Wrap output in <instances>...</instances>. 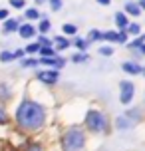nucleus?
I'll list each match as a JSON object with an SVG mask.
<instances>
[{
	"label": "nucleus",
	"instance_id": "obj_1",
	"mask_svg": "<svg viewBox=\"0 0 145 151\" xmlns=\"http://www.w3.org/2000/svg\"><path fill=\"white\" fill-rule=\"evenodd\" d=\"M16 121L18 125H22L24 129H38L44 123V109L34 104L30 99H26L20 104L18 111H16Z\"/></svg>",
	"mask_w": 145,
	"mask_h": 151
},
{
	"label": "nucleus",
	"instance_id": "obj_2",
	"mask_svg": "<svg viewBox=\"0 0 145 151\" xmlns=\"http://www.w3.org/2000/svg\"><path fill=\"white\" fill-rule=\"evenodd\" d=\"M84 147V133L80 129H70L64 135V151H78Z\"/></svg>",
	"mask_w": 145,
	"mask_h": 151
},
{
	"label": "nucleus",
	"instance_id": "obj_3",
	"mask_svg": "<svg viewBox=\"0 0 145 151\" xmlns=\"http://www.w3.org/2000/svg\"><path fill=\"white\" fill-rule=\"evenodd\" d=\"M85 125L92 131H103L106 129V117L99 111H90L85 115Z\"/></svg>",
	"mask_w": 145,
	"mask_h": 151
},
{
	"label": "nucleus",
	"instance_id": "obj_4",
	"mask_svg": "<svg viewBox=\"0 0 145 151\" xmlns=\"http://www.w3.org/2000/svg\"><path fill=\"white\" fill-rule=\"evenodd\" d=\"M131 98H133V83L121 82V104H129Z\"/></svg>",
	"mask_w": 145,
	"mask_h": 151
},
{
	"label": "nucleus",
	"instance_id": "obj_5",
	"mask_svg": "<svg viewBox=\"0 0 145 151\" xmlns=\"http://www.w3.org/2000/svg\"><path fill=\"white\" fill-rule=\"evenodd\" d=\"M38 80H42V82H46V83H56L58 82V72H40L38 74Z\"/></svg>",
	"mask_w": 145,
	"mask_h": 151
},
{
	"label": "nucleus",
	"instance_id": "obj_6",
	"mask_svg": "<svg viewBox=\"0 0 145 151\" xmlns=\"http://www.w3.org/2000/svg\"><path fill=\"white\" fill-rule=\"evenodd\" d=\"M18 32H20L22 38H32L34 34H36V28H34L32 24H22V26L18 28Z\"/></svg>",
	"mask_w": 145,
	"mask_h": 151
},
{
	"label": "nucleus",
	"instance_id": "obj_7",
	"mask_svg": "<svg viewBox=\"0 0 145 151\" xmlns=\"http://www.w3.org/2000/svg\"><path fill=\"white\" fill-rule=\"evenodd\" d=\"M121 68H123V72H127V74H141V72H143V70H141V66L133 64V62H125Z\"/></svg>",
	"mask_w": 145,
	"mask_h": 151
},
{
	"label": "nucleus",
	"instance_id": "obj_8",
	"mask_svg": "<svg viewBox=\"0 0 145 151\" xmlns=\"http://www.w3.org/2000/svg\"><path fill=\"white\" fill-rule=\"evenodd\" d=\"M42 64H48V66H54V68H62L64 66V60L62 58H42Z\"/></svg>",
	"mask_w": 145,
	"mask_h": 151
},
{
	"label": "nucleus",
	"instance_id": "obj_9",
	"mask_svg": "<svg viewBox=\"0 0 145 151\" xmlns=\"http://www.w3.org/2000/svg\"><path fill=\"white\" fill-rule=\"evenodd\" d=\"M115 22H117L119 28H127V26H129V22H127V18H125L123 12H117V14H115Z\"/></svg>",
	"mask_w": 145,
	"mask_h": 151
},
{
	"label": "nucleus",
	"instance_id": "obj_10",
	"mask_svg": "<svg viewBox=\"0 0 145 151\" xmlns=\"http://www.w3.org/2000/svg\"><path fill=\"white\" fill-rule=\"evenodd\" d=\"M125 12H127V14H131V16H139V12H141V8L139 6H135V4H125Z\"/></svg>",
	"mask_w": 145,
	"mask_h": 151
},
{
	"label": "nucleus",
	"instance_id": "obj_11",
	"mask_svg": "<svg viewBox=\"0 0 145 151\" xmlns=\"http://www.w3.org/2000/svg\"><path fill=\"white\" fill-rule=\"evenodd\" d=\"M18 28H20L18 20H8L6 26H4V30H6V32H14V30H18Z\"/></svg>",
	"mask_w": 145,
	"mask_h": 151
},
{
	"label": "nucleus",
	"instance_id": "obj_12",
	"mask_svg": "<svg viewBox=\"0 0 145 151\" xmlns=\"http://www.w3.org/2000/svg\"><path fill=\"white\" fill-rule=\"evenodd\" d=\"M38 52L42 54V56H44V58H54V56H56V52H54L52 48H40Z\"/></svg>",
	"mask_w": 145,
	"mask_h": 151
},
{
	"label": "nucleus",
	"instance_id": "obj_13",
	"mask_svg": "<svg viewBox=\"0 0 145 151\" xmlns=\"http://www.w3.org/2000/svg\"><path fill=\"white\" fill-rule=\"evenodd\" d=\"M40 16V12L36 10V8H30V10H26V18H30V20H36Z\"/></svg>",
	"mask_w": 145,
	"mask_h": 151
},
{
	"label": "nucleus",
	"instance_id": "obj_14",
	"mask_svg": "<svg viewBox=\"0 0 145 151\" xmlns=\"http://www.w3.org/2000/svg\"><path fill=\"white\" fill-rule=\"evenodd\" d=\"M56 46H58L60 50H64V48H68V46H70V42L66 40V38H58V40H56Z\"/></svg>",
	"mask_w": 145,
	"mask_h": 151
},
{
	"label": "nucleus",
	"instance_id": "obj_15",
	"mask_svg": "<svg viewBox=\"0 0 145 151\" xmlns=\"http://www.w3.org/2000/svg\"><path fill=\"white\" fill-rule=\"evenodd\" d=\"M103 38H106L107 42H117V32H106Z\"/></svg>",
	"mask_w": 145,
	"mask_h": 151
},
{
	"label": "nucleus",
	"instance_id": "obj_16",
	"mask_svg": "<svg viewBox=\"0 0 145 151\" xmlns=\"http://www.w3.org/2000/svg\"><path fill=\"white\" fill-rule=\"evenodd\" d=\"M10 60H14L12 52H2L0 54V62H10Z\"/></svg>",
	"mask_w": 145,
	"mask_h": 151
},
{
	"label": "nucleus",
	"instance_id": "obj_17",
	"mask_svg": "<svg viewBox=\"0 0 145 151\" xmlns=\"http://www.w3.org/2000/svg\"><path fill=\"white\" fill-rule=\"evenodd\" d=\"M64 32L66 34H76V26L74 24H64Z\"/></svg>",
	"mask_w": 145,
	"mask_h": 151
},
{
	"label": "nucleus",
	"instance_id": "obj_18",
	"mask_svg": "<svg viewBox=\"0 0 145 151\" xmlns=\"http://www.w3.org/2000/svg\"><path fill=\"white\" fill-rule=\"evenodd\" d=\"M90 38H92V40H103V34L98 32V30H92L90 32Z\"/></svg>",
	"mask_w": 145,
	"mask_h": 151
},
{
	"label": "nucleus",
	"instance_id": "obj_19",
	"mask_svg": "<svg viewBox=\"0 0 145 151\" xmlns=\"http://www.w3.org/2000/svg\"><path fill=\"white\" fill-rule=\"evenodd\" d=\"M38 50H40V46H38V44H30L28 48H26V50H24V52H26V54H34V52H38Z\"/></svg>",
	"mask_w": 145,
	"mask_h": 151
},
{
	"label": "nucleus",
	"instance_id": "obj_20",
	"mask_svg": "<svg viewBox=\"0 0 145 151\" xmlns=\"http://www.w3.org/2000/svg\"><path fill=\"white\" fill-rule=\"evenodd\" d=\"M76 46L80 48V50H85V48H88V42H85V40H82V38H78V40H76Z\"/></svg>",
	"mask_w": 145,
	"mask_h": 151
},
{
	"label": "nucleus",
	"instance_id": "obj_21",
	"mask_svg": "<svg viewBox=\"0 0 145 151\" xmlns=\"http://www.w3.org/2000/svg\"><path fill=\"white\" fill-rule=\"evenodd\" d=\"M50 30V22H48V20H42V22H40V32H48Z\"/></svg>",
	"mask_w": 145,
	"mask_h": 151
},
{
	"label": "nucleus",
	"instance_id": "obj_22",
	"mask_svg": "<svg viewBox=\"0 0 145 151\" xmlns=\"http://www.w3.org/2000/svg\"><path fill=\"white\" fill-rule=\"evenodd\" d=\"M127 30H129L131 34H139L141 28H139V24H131V26H127Z\"/></svg>",
	"mask_w": 145,
	"mask_h": 151
},
{
	"label": "nucleus",
	"instance_id": "obj_23",
	"mask_svg": "<svg viewBox=\"0 0 145 151\" xmlns=\"http://www.w3.org/2000/svg\"><path fill=\"white\" fill-rule=\"evenodd\" d=\"M10 4H12L14 8H24L26 2H24V0H10Z\"/></svg>",
	"mask_w": 145,
	"mask_h": 151
},
{
	"label": "nucleus",
	"instance_id": "obj_24",
	"mask_svg": "<svg viewBox=\"0 0 145 151\" xmlns=\"http://www.w3.org/2000/svg\"><path fill=\"white\" fill-rule=\"evenodd\" d=\"M50 4H52V10H60L62 8V0H50Z\"/></svg>",
	"mask_w": 145,
	"mask_h": 151
},
{
	"label": "nucleus",
	"instance_id": "obj_25",
	"mask_svg": "<svg viewBox=\"0 0 145 151\" xmlns=\"http://www.w3.org/2000/svg\"><path fill=\"white\" fill-rule=\"evenodd\" d=\"M99 52L103 54V56H111V54H113V50H111V48H107V46H103V48H99Z\"/></svg>",
	"mask_w": 145,
	"mask_h": 151
},
{
	"label": "nucleus",
	"instance_id": "obj_26",
	"mask_svg": "<svg viewBox=\"0 0 145 151\" xmlns=\"http://www.w3.org/2000/svg\"><path fill=\"white\" fill-rule=\"evenodd\" d=\"M36 64H38V60H34V58H32V60H24L22 62L24 68H28V66H36Z\"/></svg>",
	"mask_w": 145,
	"mask_h": 151
},
{
	"label": "nucleus",
	"instance_id": "obj_27",
	"mask_svg": "<svg viewBox=\"0 0 145 151\" xmlns=\"http://www.w3.org/2000/svg\"><path fill=\"white\" fill-rule=\"evenodd\" d=\"M117 42H121V44H125V42H127V36H125V32H119V34H117Z\"/></svg>",
	"mask_w": 145,
	"mask_h": 151
},
{
	"label": "nucleus",
	"instance_id": "obj_28",
	"mask_svg": "<svg viewBox=\"0 0 145 151\" xmlns=\"http://www.w3.org/2000/svg\"><path fill=\"white\" fill-rule=\"evenodd\" d=\"M24 54H26L24 50H16V52H12V56H14V60H16V58H24Z\"/></svg>",
	"mask_w": 145,
	"mask_h": 151
},
{
	"label": "nucleus",
	"instance_id": "obj_29",
	"mask_svg": "<svg viewBox=\"0 0 145 151\" xmlns=\"http://www.w3.org/2000/svg\"><path fill=\"white\" fill-rule=\"evenodd\" d=\"M4 121H6V111L0 107V123H4Z\"/></svg>",
	"mask_w": 145,
	"mask_h": 151
},
{
	"label": "nucleus",
	"instance_id": "obj_30",
	"mask_svg": "<svg viewBox=\"0 0 145 151\" xmlns=\"http://www.w3.org/2000/svg\"><path fill=\"white\" fill-rule=\"evenodd\" d=\"M0 96H4V98H8V90L4 88V86H0Z\"/></svg>",
	"mask_w": 145,
	"mask_h": 151
},
{
	"label": "nucleus",
	"instance_id": "obj_31",
	"mask_svg": "<svg viewBox=\"0 0 145 151\" xmlns=\"http://www.w3.org/2000/svg\"><path fill=\"white\" fill-rule=\"evenodd\" d=\"M85 56H82V54H78V56H74V62H84Z\"/></svg>",
	"mask_w": 145,
	"mask_h": 151
},
{
	"label": "nucleus",
	"instance_id": "obj_32",
	"mask_svg": "<svg viewBox=\"0 0 145 151\" xmlns=\"http://www.w3.org/2000/svg\"><path fill=\"white\" fill-rule=\"evenodd\" d=\"M28 151H42V149H40V145H30Z\"/></svg>",
	"mask_w": 145,
	"mask_h": 151
},
{
	"label": "nucleus",
	"instance_id": "obj_33",
	"mask_svg": "<svg viewBox=\"0 0 145 151\" xmlns=\"http://www.w3.org/2000/svg\"><path fill=\"white\" fill-rule=\"evenodd\" d=\"M6 16H8V12L2 8V10H0V20H2V18H6Z\"/></svg>",
	"mask_w": 145,
	"mask_h": 151
},
{
	"label": "nucleus",
	"instance_id": "obj_34",
	"mask_svg": "<svg viewBox=\"0 0 145 151\" xmlns=\"http://www.w3.org/2000/svg\"><path fill=\"white\" fill-rule=\"evenodd\" d=\"M99 4H109V0H98Z\"/></svg>",
	"mask_w": 145,
	"mask_h": 151
}]
</instances>
